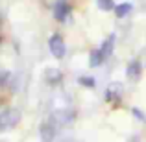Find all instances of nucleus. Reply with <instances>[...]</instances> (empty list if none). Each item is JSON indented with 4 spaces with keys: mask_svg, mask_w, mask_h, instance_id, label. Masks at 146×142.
Returning a JSON list of instances; mask_svg holds the SVG:
<instances>
[{
    "mask_svg": "<svg viewBox=\"0 0 146 142\" xmlns=\"http://www.w3.org/2000/svg\"><path fill=\"white\" fill-rule=\"evenodd\" d=\"M104 61H106V59H104L102 53H100V48H94L93 52H91V55H89V63H91V67H100Z\"/></svg>",
    "mask_w": 146,
    "mask_h": 142,
    "instance_id": "10",
    "label": "nucleus"
},
{
    "mask_svg": "<svg viewBox=\"0 0 146 142\" xmlns=\"http://www.w3.org/2000/svg\"><path fill=\"white\" fill-rule=\"evenodd\" d=\"M122 90H124L122 83H111V85L107 87V98H109V100H113V96H115V98H120Z\"/></svg>",
    "mask_w": 146,
    "mask_h": 142,
    "instance_id": "9",
    "label": "nucleus"
},
{
    "mask_svg": "<svg viewBox=\"0 0 146 142\" xmlns=\"http://www.w3.org/2000/svg\"><path fill=\"white\" fill-rule=\"evenodd\" d=\"M70 15V4L67 0H59V2L54 6V17L57 22H65L67 17Z\"/></svg>",
    "mask_w": 146,
    "mask_h": 142,
    "instance_id": "3",
    "label": "nucleus"
},
{
    "mask_svg": "<svg viewBox=\"0 0 146 142\" xmlns=\"http://www.w3.org/2000/svg\"><path fill=\"white\" fill-rule=\"evenodd\" d=\"M126 74H128V78H131L133 81H137V79L141 78V74H143V67H141L139 61H131V63L128 65V68H126Z\"/></svg>",
    "mask_w": 146,
    "mask_h": 142,
    "instance_id": "5",
    "label": "nucleus"
},
{
    "mask_svg": "<svg viewBox=\"0 0 146 142\" xmlns=\"http://www.w3.org/2000/svg\"><path fill=\"white\" fill-rule=\"evenodd\" d=\"M131 9H133V6H131L129 2L117 4V6H115V15H117L118 18H124L126 15H129V13H131Z\"/></svg>",
    "mask_w": 146,
    "mask_h": 142,
    "instance_id": "8",
    "label": "nucleus"
},
{
    "mask_svg": "<svg viewBox=\"0 0 146 142\" xmlns=\"http://www.w3.org/2000/svg\"><path fill=\"white\" fill-rule=\"evenodd\" d=\"M48 48H50V53H52L56 59H61V57H65V53H67V46H65L63 37L57 35V33H54V35L50 37Z\"/></svg>",
    "mask_w": 146,
    "mask_h": 142,
    "instance_id": "2",
    "label": "nucleus"
},
{
    "mask_svg": "<svg viewBox=\"0 0 146 142\" xmlns=\"http://www.w3.org/2000/svg\"><path fill=\"white\" fill-rule=\"evenodd\" d=\"M78 81H80V85H83V87H94V79L91 78V76H82Z\"/></svg>",
    "mask_w": 146,
    "mask_h": 142,
    "instance_id": "12",
    "label": "nucleus"
},
{
    "mask_svg": "<svg viewBox=\"0 0 146 142\" xmlns=\"http://www.w3.org/2000/svg\"><path fill=\"white\" fill-rule=\"evenodd\" d=\"M113 48H115V35H111V37H107L102 43V46H100V53H102L104 59H107V57L113 53Z\"/></svg>",
    "mask_w": 146,
    "mask_h": 142,
    "instance_id": "6",
    "label": "nucleus"
},
{
    "mask_svg": "<svg viewBox=\"0 0 146 142\" xmlns=\"http://www.w3.org/2000/svg\"><path fill=\"white\" fill-rule=\"evenodd\" d=\"M44 78H46V81H48V83L56 85V83H59V81H61L63 74H61L59 68H46V70H44Z\"/></svg>",
    "mask_w": 146,
    "mask_h": 142,
    "instance_id": "7",
    "label": "nucleus"
},
{
    "mask_svg": "<svg viewBox=\"0 0 146 142\" xmlns=\"http://www.w3.org/2000/svg\"><path fill=\"white\" fill-rule=\"evenodd\" d=\"M39 133H41V139L44 142H52V139L56 137V125H54L52 122H43Z\"/></svg>",
    "mask_w": 146,
    "mask_h": 142,
    "instance_id": "4",
    "label": "nucleus"
},
{
    "mask_svg": "<svg viewBox=\"0 0 146 142\" xmlns=\"http://www.w3.org/2000/svg\"><path fill=\"white\" fill-rule=\"evenodd\" d=\"M96 4H98V7L102 11H113L115 9V2L113 0H96Z\"/></svg>",
    "mask_w": 146,
    "mask_h": 142,
    "instance_id": "11",
    "label": "nucleus"
},
{
    "mask_svg": "<svg viewBox=\"0 0 146 142\" xmlns=\"http://www.w3.org/2000/svg\"><path fill=\"white\" fill-rule=\"evenodd\" d=\"M21 122V111L19 109H6L0 113V131L11 129Z\"/></svg>",
    "mask_w": 146,
    "mask_h": 142,
    "instance_id": "1",
    "label": "nucleus"
}]
</instances>
